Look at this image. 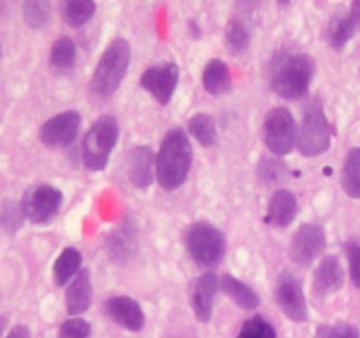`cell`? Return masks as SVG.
Returning <instances> with one entry per match:
<instances>
[{
  "instance_id": "cell-10",
  "label": "cell",
  "mask_w": 360,
  "mask_h": 338,
  "mask_svg": "<svg viewBox=\"0 0 360 338\" xmlns=\"http://www.w3.org/2000/svg\"><path fill=\"white\" fill-rule=\"evenodd\" d=\"M326 231L319 224H302L292 236L288 256L297 266H308L326 250Z\"/></svg>"
},
{
  "instance_id": "cell-20",
  "label": "cell",
  "mask_w": 360,
  "mask_h": 338,
  "mask_svg": "<svg viewBox=\"0 0 360 338\" xmlns=\"http://www.w3.org/2000/svg\"><path fill=\"white\" fill-rule=\"evenodd\" d=\"M220 287L232 303L243 310H257L260 305V298L255 289L250 287L246 282L239 280L234 275H224L220 278Z\"/></svg>"
},
{
  "instance_id": "cell-13",
  "label": "cell",
  "mask_w": 360,
  "mask_h": 338,
  "mask_svg": "<svg viewBox=\"0 0 360 338\" xmlns=\"http://www.w3.org/2000/svg\"><path fill=\"white\" fill-rule=\"evenodd\" d=\"M220 278L214 271H206L193 280L190 289V306L197 319L202 324H207L213 319L214 301H217Z\"/></svg>"
},
{
  "instance_id": "cell-26",
  "label": "cell",
  "mask_w": 360,
  "mask_h": 338,
  "mask_svg": "<svg viewBox=\"0 0 360 338\" xmlns=\"http://www.w3.org/2000/svg\"><path fill=\"white\" fill-rule=\"evenodd\" d=\"M355 32L357 30H355L348 14H336L329 21V25H327V42H329L330 48L340 51L354 37Z\"/></svg>"
},
{
  "instance_id": "cell-24",
  "label": "cell",
  "mask_w": 360,
  "mask_h": 338,
  "mask_svg": "<svg viewBox=\"0 0 360 338\" xmlns=\"http://www.w3.org/2000/svg\"><path fill=\"white\" fill-rule=\"evenodd\" d=\"M95 9L94 0H65L62 6V20L67 27L79 28L94 18Z\"/></svg>"
},
{
  "instance_id": "cell-4",
  "label": "cell",
  "mask_w": 360,
  "mask_h": 338,
  "mask_svg": "<svg viewBox=\"0 0 360 338\" xmlns=\"http://www.w3.org/2000/svg\"><path fill=\"white\" fill-rule=\"evenodd\" d=\"M120 137L118 120L104 115L91 123L83 137V164L90 171H104Z\"/></svg>"
},
{
  "instance_id": "cell-16",
  "label": "cell",
  "mask_w": 360,
  "mask_h": 338,
  "mask_svg": "<svg viewBox=\"0 0 360 338\" xmlns=\"http://www.w3.org/2000/svg\"><path fill=\"white\" fill-rule=\"evenodd\" d=\"M157 155L150 146H136L129 154L127 175L136 189H148L157 176Z\"/></svg>"
},
{
  "instance_id": "cell-12",
  "label": "cell",
  "mask_w": 360,
  "mask_h": 338,
  "mask_svg": "<svg viewBox=\"0 0 360 338\" xmlns=\"http://www.w3.org/2000/svg\"><path fill=\"white\" fill-rule=\"evenodd\" d=\"M179 81V69L176 63H158V65L148 67L141 76V87L158 102V104H169L174 95L176 87Z\"/></svg>"
},
{
  "instance_id": "cell-29",
  "label": "cell",
  "mask_w": 360,
  "mask_h": 338,
  "mask_svg": "<svg viewBox=\"0 0 360 338\" xmlns=\"http://www.w3.org/2000/svg\"><path fill=\"white\" fill-rule=\"evenodd\" d=\"M23 18L28 27L41 30L49 21V2L48 0H25Z\"/></svg>"
},
{
  "instance_id": "cell-9",
  "label": "cell",
  "mask_w": 360,
  "mask_h": 338,
  "mask_svg": "<svg viewBox=\"0 0 360 338\" xmlns=\"http://www.w3.org/2000/svg\"><path fill=\"white\" fill-rule=\"evenodd\" d=\"M274 299H276L278 306L292 323L302 324L308 320V303H306L304 289H302L301 280L295 275L281 273L278 277L276 289H274Z\"/></svg>"
},
{
  "instance_id": "cell-32",
  "label": "cell",
  "mask_w": 360,
  "mask_h": 338,
  "mask_svg": "<svg viewBox=\"0 0 360 338\" xmlns=\"http://www.w3.org/2000/svg\"><path fill=\"white\" fill-rule=\"evenodd\" d=\"M91 326L88 320L79 317H70L63 320L58 330V338H90Z\"/></svg>"
},
{
  "instance_id": "cell-3",
  "label": "cell",
  "mask_w": 360,
  "mask_h": 338,
  "mask_svg": "<svg viewBox=\"0 0 360 338\" xmlns=\"http://www.w3.org/2000/svg\"><path fill=\"white\" fill-rule=\"evenodd\" d=\"M132 48L127 39H115L109 42L108 48L102 53L94 74H91L90 88L97 97H111L122 84L123 77L129 70Z\"/></svg>"
},
{
  "instance_id": "cell-8",
  "label": "cell",
  "mask_w": 360,
  "mask_h": 338,
  "mask_svg": "<svg viewBox=\"0 0 360 338\" xmlns=\"http://www.w3.org/2000/svg\"><path fill=\"white\" fill-rule=\"evenodd\" d=\"M62 197V192L58 189L48 185V183H41L25 192L21 211L32 224H49L58 215Z\"/></svg>"
},
{
  "instance_id": "cell-14",
  "label": "cell",
  "mask_w": 360,
  "mask_h": 338,
  "mask_svg": "<svg viewBox=\"0 0 360 338\" xmlns=\"http://www.w3.org/2000/svg\"><path fill=\"white\" fill-rule=\"evenodd\" d=\"M104 313L130 333H139L146 326L143 306L130 296H112L104 301Z\"/></svg>"
},
{
  "instance_id": "cell-15",
  "label": "cell",
  "mask_w": 360,
  "mask_h": 338,
  "mask_svg": "<svg viewBox=\"0 0 360 338\" xmlns=\"http://www.w3.org/2000/svg\"><path fill=\"white\" fill-rule=\"evenodd\" d=\"M105 249L109 257L115 263L125 264L136 256L137 252V227L132 220L125 218L122 224L116 225L112 232H109L105 239Z\"/></svg>"
},
{
  "instance_id": "cell-37",
  "label": "cell",
  "mask_w": 360,
  "mask_h": 338,
  "mask_svg": "<svg viewBox=\"0 0 360 338\" xmlns=\"http://www.w3.org/2000/svg\"><path fill=\"white\" fill-rule=\"evenodd\" d=\"M288 2H290V0H278V4H281V6H287Z\"/></svg>"
},
{
  "instance_id": "cell-27",
  "label": "cell",
  "mask_w": 360,
  "mask_h": 338,
  "mask_svg": "<svg viewBox=\"0 0 360 338\" xmlns=\"http://www.w3.org/2000/svg\"><path fill=\"white\" fill-rule=\"evenodd\" d=\"M76 42L72 41L67 35L56 39L51 46V51H49V63H51L53 69L56 70H70L76 63Z\"/></svg>"
},
{
  "instance_id": "cell-33",
  "label": "cell",
  "mask_w": 360,
  "mask_h": 338,
  "mask_svg": "<svg viewBox=\"0 0 360 338\" xmlns=\"http://www.w3.org/2000/svg\"><path fill=\"white\" fill-rule=\"evenodd\" d=\"M347 254L348 266H350V278L354 285L360 289V242L359 239H347L343 245Z\"/></svg>"
},
{
  "instance_id": "cell-31",
  "label": "cell",
  "mask_w": 360,
  "mask_h": 338,
  "mask_svg": "<svg viewBox=\"0 0 360 338\" xmlns=\"http://www.w3.org/2000/svg\"><path fill=\"white\" fill-rule=\"evenodd\" d=\"M316 338H360V333L350 323L320 324L316 327Z\"/></svg>"
},
{
  "instance_id": "cell-23",
  "label": "cell",
  "mask_w": 360,
  "mask_h": 338,
  "mask_svg": "<svg viewBox=\"0 0 360 338\" xmlns=\"http://www.w3.org/2000/svg\"><path fill=\"white\" fill-rule=\"evenodd\" d=\"M341 185L352 199H360V148L348 150L341 173Z\"/></svg>"
},
{
  "instance_id": "cell-1",
  "label": "cell",
  "mask_w": 360,
  "mask_h": 338,
  "mask_svg": "<svg viewBox=\"0 0 360 338\" xmlns=\"http://www.w3.org/2000/svg\"><path fill=\"white\" fill-rule=\"evenodd\" d=\"M157 180L164 190H176L186 182L192 169V144L185 130L165 134L157 154Z\"/></svg>"
},
{
  "instance_id": "cell-11",
  "label": "cell",
  "mask_w": 360,
  "mask_h": 338,
  "mask_svg": "<svg viewBox=\"0 0 360 338\" xmlns=\"http://www.w3.org/2000/svg\"><path fill=\"white\" fill-rule=\"evenodd\" d=\"M81 129V115L77 111H63L42 123L39 139L44 146L58 150L67 148L77 139Z\"/></svg>"
},
{
  "instance_id": "cell-34",
  "label": "cell",
  "mask_w": 360,
  "mask_h": 338,
  "mask_svg": "<svg viewBox=\"0 0 360 338\" xmlns=\"http://www.w3.org/2000/svg\"><path fill=\"white\" fill-rule=\"evenodd\" d=\"M355 30H360V0H352V9L348 13Z\"/></svg>"
},
{
  "instance_id": "cell-28",
  "label": "cell",
  "mask_w": 360,
  "mask_h": 338,
  "mask_svg": "<svg viewBox=\"0 0 360 338\" xmlns=\"http://www.w3.org/2000/svg\"><path fill=\"white\" fill-rule=\"evenodd\" d=\"M225 42H227V49L232 55H243L252 42L248 25L241 20L231 21L227 25V30H225Z\"/></svg>"
},
{
  "instance_id": "cell-7",
  "label": "cell",
  "mask_w": 360,
  "mask_h": 338,
  "mask_svg": "<svg viewBox=\"0 0 360 338\" xmlns=\"http://www.w3.org/2000/svg\"><path fill=\"white\" fill-rule=\"evenodd\" d=\"M264 143L278 157L290 154L297 144V125L290 109L285 106L273 108L264 120Z\"/></svg>"
},
{
  "instance_id": "cell-25",
  "label": "cell",
  "mask_w": 360,
  "mask_h": 338,
  "mask_svg": "<svg viewBox=\"0 0 360 338\" xmlns=\"http://www.w3.org/2000/svg\"><path fill=\"white\" fill-rule=\"evenodd\" d=\"M188 134L202 146H213L218 139V129L217 122L211 115L206 113H197L188 120Z\"/></svg>"
},
{
  "instance_id": "cell-36",
  "label": "cell",
  "mask_w": 360,
  "mask_h": 338,
  "mask_svg": "<svg viewBox=\"0 0 360 338\" xmlns=\"http://www.w3.org/2000/svg\"><path fill=\"white\" fill-rule=\"evenodd\" d=\"M6 326H7V317L0 315V338H2L4 331H6Z\"/></svg>"
},
{
  "instance_id": "cell-38",
  "label": "cell",
  "mask_w": 360,
  "mask_h": 338,
  "mask_svg": "<svg viewBox=\"0 0 360 338\" xmlns=\"http://www.w3.org/2000/svg\"><path fill=\"white\" fill-rule=\"evenodd\" d=\"M0 56H2V48H0Z\"/></svg>"
},
{
  "instance_id": "cell-5",
  "label": "cell",
  "mask_w": 360,
  "mask_h": 338,
  "mask_svg": "<svg viewBox=\"0 0 360 338\" xmlns=\"http://www.w3.org/2000/svg\"><path fill=\"white\" fill-rule=\"evenodd\" d=\"M185 243L193 263L202 268H214L220 264L227 249L224 232L207 222H195L190 225L186 229Z\"/></svg>"
},
{
  "instance_id": "cell-19",
  "label": "cell",
  "mask_w": 360,
  "mask_h": 338,
  "mask_svg": "<svg viewBox=\"0 0 360 338\" xmlns=\"http://www.w3.org/2000/svg\"><path fill=\"white\" fill-rule=\"evenodd\" d=\"M297 197L287 189H280L273 194L267 206L266 222L274 227H288L297 217Z\"/></svg>"
},
{
  "instance_id": "cell-2",
  "label": "cell",
  "mask_w": 360,
  "mask_h": 338,
  "mask_svg": "<svg viewBox=\"0 0 360 338\" xmlns=\"http://www.w3.org/2000/svg\"><path fill=\"white\" fill-rule=\"evenodd\" d=\"M315 69V60L306 53H283L271 67V88L285 101H299L308 95Z\"/></svg>"
},
{
  "instance_id": "cell-17",
  "label": "cell",
  "mask_w": 360,
  "mask_h": 338,
  "mask_svg": "<svg viewBox=\"0 0 360 338\" xmlns=\"http://www.w3.org/2000/svg\"><path fill=\"white\" fill-rule=\"evenodd\" d=\"M345 285V271L336 256H326L313 275V291L320 298L334 294Z\"/></svg>"
},
{
  "instance_id": "cell-18",
  "label": "cell",
  "mask_w": 360,
  "mask_h": 338,
  "mask_svg": "<svg viewBox=\"0 0 360 338\" xmlns=\"http://www.w3.org/2000/svg\"><path fill=\"white\" fill-rule=\"evenodd\" d=\"M94 303V285H91L90 271L81 268L79 273L72 278L65 289V308L72 317L81 315L90 310Z\"/></svg>"
},
{
  "instance_id": "cell-22",
  "label": "cell",
  "mask_w": 360,
  "mask_h": 338,
  "mask_svg": "<svg viewBox=\"0 0 360 338\" xmlns=\"http://www.w3.org/2000/svg\"><path fill=\"white\" fill-rule=\"evenodd\" d=\"M81 263H83V257H81L79 250L74 249V246L63 249L62 254L56 257L55 264H53V280H55V284L58 287L69 285L72 278L81 271Z\"/></svg>"
},
{
  "instance_id": "cell-6",
  "label": "cell",
  "mask_w": 360,
  "mask_h": 338,
  "mask_svg": "<svg viewBox=\"0 0 360 338\" xmlns=\"http://www.w3.org/2000/svg\"><path fill=\"white\" fill-rule=\"evenodd\" d=\"M333 143V125L327 118L323 106L315 102L306 111L297 129V150L302 157H316L327 151Z\"/></svg>"
},
{
  "instance_id": "cell-21",
  "label": "cell",
  "mask_w": 360,
  "mask_h": 338,
  "mask_svg": "<svg viewBox=\"0 0 360 338\" xmlns=\"http://www.w3.org/2000/svg\"><path fill=\"white\" fill-rule=\"evenodd\" d=\"M231 70L229 65L220 58H213L206 63L202 73V84L204 90L210 95H224L231 90Z\"/></svg>"
},
{
  "instance_id": "cell-30",
  "label": "cell",
  "mask_w": 360,
  "mask_h": 338,
  "mask_svg": "<svg viewBox=\"0 0 360 338\" xmlns=\"http://www.w3.org/2000/svg\"><path fill=\"white\" fill-rule=\"evenodd\" d=\"M236 338H278V333L269 320L262 315H253L252 319L243 323Z\"/></svg>"
},
{
  "instance_id": "cell-35",
  "label": "cell",
  "mask_w": 360,
  "mask_h": 338,
  "mask_svg": "<svg viewBox=\"0 0 360 338\" xmlns=\"http://www.w3.org/2000/svg\"><path fill=\"white\" fill-rule=\"evenodd\" d=\"M6 338H30V331H28V327L23 326V324H18V326H14L13 330L6 334Z\"/></svg>"
}]
</instances>
